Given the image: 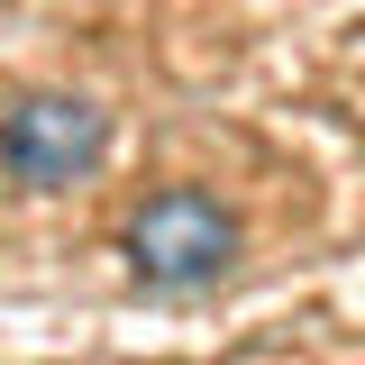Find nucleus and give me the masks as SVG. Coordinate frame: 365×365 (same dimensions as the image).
Wrapping results in <instances>:
<instances>
[{
	"label": "nucleus",
	"instance_id": "nucleus-1",
	"mask_svg": "<svg viewBox=\"0 0 365 365\" xmlns=\"http://www.w3.org/2000/svg\"><path fill=\"white\" fill-rule=\"evenodd\" d=\"M237 265V210H220L210 192H155V201H137L128 220V274L146 292H201V283H220Z\"/></svg>",
	"mask_w": 365,
	"mask_h": 365
},
{
	"label": "nucleus",
	"instance_id": "nucleus-2",
	"mask_svg": "<svg viewBox=\"0 0 365 365\" xmlns=\"http://www.w3.org/2000/svg\"><path fill=\"white\" fill-rule=\"evenodd\" d=\"M110 155V110L83 91H19L0 110V165L28 182V192H64L91 182Z\"/></svg>",
	"mask_w": 365,
	"mask_h": 365
}]
</instances>
